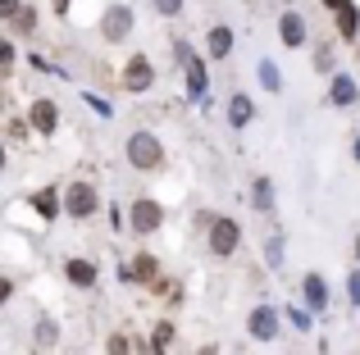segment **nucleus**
Returning a JSON list of instances; mask_svg holds the SVG:
<instances>
[{"label":"nucleus","instance_id":"obj_1","mask_svg":"<svg viewBox=\"0 0 360 355\" xmlns=\"http://www.w3.org/2000/svg\"><path fill=\"white\" fill-rule=\"evenodd\" d=\"M123 155H128V164H132L137 173H155L160 164H165V146H160V137L146 133V128H137V133L128 137Z\"/></svg>","mask_w":360,"mask_h":355},{"label":"nucleus","instance_id":"obj_2","mask_svg":"<svg viewBox=\"0 0 360 355\" xmlns=\"http://www.w3.org/2000/svg\"><path fill=\"white\" fill-rule=\"evenodd\" d=\"M174 55H178V69H183V78H187V96L201 100L205 91H210V78H205V60H201V55H196L187 41H178V46H174Z\"/></svg>","mask_w":360,"mask_h":355},{"label":"nucleus","instance_id":"obj_3","mask_svg":"<svg viewBox=\"0 0 360 355\" xmlns=\"http://www.w3.org/2000/svg\"><path fill=\"white\" fill-rule=\"evenodd\" d=\"M205 241H210V250L219 260L238 255V246H242V223L229 219V214H219V219H210V228H205Z\"/></svg>","mask_w":360,"mask_h":355},{"label":"nucleus","instance_id":"obj_4","mask_svg":"<svg viewBox=\"0 0 360 355\" xmlns=\"http://www.w3.org/2000/svg\"><path fill=\"white\" fill-rule=\"evenodd\" d=\"M96 210H101V192L91 182H69V187H64V214H73V219H91Z\"/></svg>","mask_w":360,"mask_h":355},{"label":"nucleus","instance_id":"obj_5","mask_svg":"<svg viewBox=\"0 0 360 355\" xmlns=\"http://www.w3.org/2000/svg\"><path fill=\"white\" fill-rule=\"evenodd\" d=\"M128 223L137 237H150V232H160V223H165V205L150 201V196H141V201L128 205Z\"/></svg>","mask_w":360,"mask_h":355},{"label":"nucleus","instance_id":"obj_6","mask_svg":"<svg viewBox=\"0 0 360 355\" xmlns=\"http://www.w3.org/2000/svg\"><path fill=\"white\" fill-rule=\"evenodd\" d=\"M101 36H105L110 46L128 41V36H132V9L128 5H110L105 14H101Z\"/></svg>","mask_w":360,"mask_h":355},{"label":"nucleus","instance_id":"obj_7","mask_svg":"<svg viewBox=\"0 0 360 355\" xmlns=\"http://www.w3.org/2000/svg\"><path fill=\"white\" fill-rule=\"evenodd\" d=\"M123 87L128 91H150L155 87V64H150L146 55H128V60H123Z\"/></svg>","mask_w":360,"mask_h":355},{"label":"nucleus","instance_id":"obj_8","mask_svg":"<svg viewBox=\"0 0 360 355\" xmlns=\"http://www.w3.org/2000/svg\"><path fill=\"white\" fill-rule=\"evenodd\" d=\"M278 310H274V305H255L251 314H246V333H251L255 342H274L278 337Z\"/></svg>","mask_w":360,"mask_h":355},{"label":"nucleus","instance_id":"obj_9","mask_svg":"<svg viewBox=\"0 0 360 355\" xmlns=\"http://www.w3.org/2000/svg\"><path fill=\"white\" fill-rule=\"evenodd\" d=\"M278 41L288 46V51H297V46H306V41H310L306 14H297V9H283V14H278Z\"/></svg>","mask_w":360,"mask_h":355},{"label":"nucleus","instance_id":"obj_10","mask_svg":"<svg viewBox=\"0 0 360 355\" xmlns=\"http://www.w3.org/2000/svg\"><path fill=\"white\" fill-rule=\"evenodd\" d=\"M27 123H32L37 137H55V128H60V109H55V100L37 96L32 105H27Z\"/></svg>","mask_w":360,"mask_h":355},{"label":"nucleus","instance_id":"obj_11","mask_svg":"<svg viewBox=\"0 0 360 355\" xmlns=\"http://www.w3.org/2000/svg\"><path fill=\"white\" fill-rule=\"evenodd\" d=\"M301 296H306V305H310L315 314H328V301H333V292H328L324 274H306V278H301Z\"/></svg>","mask_w":360,"mask_h":355},{"label":"nucleus","instance_id":"obj_12","mask_svg":"<svg viewBox=\"0 0 360 355\" xmlns=\"http://www.w3.org/2000/svg\"><path fill=\"white\" fill-rule=\"evenodd\" d=\"M64 278H69L73 287H78V292H91V287H96V264H91V260H82V255H69L64 260Z\"/></svg>","mask_w":360,"mask_h":355},{"label":"nucleus","instance_id":"obj_13","mask_svg":"<svg viewBox=\"0 0 360 355\" xmlns=\"http://www.w3.org/2000/svg\"><path fill=\"white\" fill-rule=\"evenodd\" d=\"M328 100H333L338 109H352L360 100V82L352 78V73H333V82H328Z\"/></svg>","mask_w":360,"mask_h":355},{"label":"nucleus","instance_id":"obj_14","mask_svg":"<svg viewBox=\"0 0 360 355\" xmlns=\"http://www.w3.org/2000/svg\"><path fill=\"white\" fill-rule=\"evenodd\" d=\"M333 23H338V36L342 41H360V5L356 0H342L333 9Z\"/></svg>","mask_w":360,"mask_h":355},{"label":"nucleus","instance_id":"obj_15","mask_svg":"<svg viewBox=\"0 0 360 355\" xmlns=\"http://www.w3.org/2000/svg\"><path fill=\"white\" fill-rule=\"evenodd\" d=\"M27 205L37 210V219H46V223H51L55 214L64 210V192H55V187H37V192L27 196Z\"/></svg>","mask_w":360,"mask_h":355},{"label":"nucleus","instance_id":"obj_16","mask_svg":"<svg viewBox=\"0 0 360 355\" xmlns=\"http://www.w3.org/2000/svg\"><path fill=\"white\" fill-rule=\"evenodd\" d=\"M205 51H210V60H229V55H233V27L214 23L210 32H205Z\"/></svg>","mask_w":360,"mask_h":355},{"label":"nucleus","instance_id":"obj_17","mask_svg":"<svg viewBox=\"0 0 360 355\" xmlns=\"http://www.w3.org/2000/svg\"><path fill=\"white\" fill-rule=\"evenodd\" d=\"M251 119H255V100L246 96V91H233V96H229V128H238V133H242Z\"/></svg>","mask_w":360,"mask_h":355},{"label":"nucleus","instance_id":"obj_18","mask_svg":"<svg viewBox=\"0 0 360 355\" xmlns=\"http://www.w3.org/2000/svg\"><path fill=\"white\" fill-rule=\"evenodd\" d=\"M32 342L41 351H55V342H60V323L51 319V314H37V323H32Z\"/></svg>","mask_w":360,"mask_h":355},{"label":"nucleus","instance_id":"obj_19","mask_svg":"<svg viewBox=\"0 0 360 355\" xmlns=\"http://www.w3.org/2000/svg\"><path fill=\"white\" fill-rule=\"evenodd\" d=\"M132 283H160V260L155 255H132Z\"/></svg>","mask_w":360,"mask_h":355},{"label":"nucleus","instance_id":"obj_20","mask_svg":"<svg viewBox=\"0 0 360 355\" xmlns=\"http://www.w3.org/2000/svg\"><path fill=\"white\" fill-rule=\"evenodd\" d=\"M251 205L260 214L274 210V182H269V178H255V182H251Z\"/></svg>","mask_w":360,"mask_h":355},{"label":"nucleus","instance_id":"obj_21","mask_svg":"<svg viewBox=\"0 0 360 355\" xmlns=\"http://www.w3.org/2000/svg\"><path fill=\"white\" fill-rule=\"evenodd\" d=\"M255 73H260V87L269 91V96H274V91H283V73H278V64H274V60H255Z\"/></svg>","mask_w":360,"mask_h":355},{"label":"nucleus","instance_id":"obj_22","mask_svg":"<svg viewBox=\"0 0 360 355\" xmlns=\"http://www.w3.org/2000/svg\"><path fill=\"white\" fill-rule=\"evenodd\" d=\"M32 27H37V9L32 5H23V9L9 14V36H23V32H32Z\"/></svg>","mask_w":360,"mask_h":355},{"label":"nucleus","instance_id":"obj_23","mask_svg":"<svg viewBox=\"0 0 360 355\" xmlns=\"http://www.w3.org/2000/svg\"><path fill=\"white\" fill-rule=\"evenodd\" d=\"M169 342H174V323L165 319V323H155V333H150V347H146V351H150V355H169Z\"/></svg>","mask_w":360,"mask_h":355},{"label":"nucleus","instance_id":"obj_24","mask_svg":"<svg viewBox=\"0 0 360 355\" xmlns=\"http://www.w3.org/2000/svg\"><path fill=\"white\" fill-rule=\"evenodd\" d=\"M264 264L269 269L283 264V232H269V237H264Z\"/></svg>","mask_w":360,"mask_h":355},{"label":"nucleus","instance_id":"obj_25","mask_svg":"<svg viewBox=\"0 0 360 355\" xmlns=\"http://www.w3.org/2000/svg\"><path fill=\"white\" fill-rule=\"evenodd\" d=\"M288 319H292V328H297V333H310V323H315V310H310V305H292Z\"/></svg>","mask_w":360,"mask_h":355},{"label":"nucleus","instance_id":"obj_26","mask_svg":"<svg viewBox=\"0 0 360 355\" xmlns=\"http://www.w3.org/2000/svg\"><path fill=\"white\" fill-rule=\"evenodd\" d=\"M315 73H333V46H315Z\"/></svg>","mask_w":360,"mask_h":355},{"label":"nucleus","instance_id":"obj_27","mask_svg":"<svg viewBox=\"0 0 360 355\" xmlns=\"http://www.w3.org/2000/svg\"><path fill=\"white\" fill-rule=\"evenodd\" d=\"M150 5H155V14H165V18L183 14V0H150Z\"/></svg>","mask_w":360,"mask_h":355},{"label":"nucleus","instance_id":"obj_28","mask_svg":"<svg viewBox=\"0 0 360 355\" xmlns=\"http://www.w3.org/2000/svg\"><path fill=\"white\" fill-rule=\"evenodd\" d=\"M105 355H128V337H123V333H110V342H105Z\"/></svg>","mask_w":360,"mask_h":355},{"label":"nucleus","instance_id":"obj_29","mask_svg":"<svg viewBox=\"0 0 360 355\" xmlns=\"http://www.w3.org/2000/svg\"><path fill=\"white\" fill-rule=\"evenodd\" d=\"M27 128H32V123H23V119H9V123H5L9 142H23V137H27Z\"/></svg>","mask_w":360,"mask_h":355},{"label":"nucleus","instance_id":"obj_30","mask_svg":"<svg viewBox=\"0 0 360 355\" xmlns=\"http://www.w3.org/2000/svg\"><path fill=\"white\" fill-rule=\"evenodd\" d=\"M347 296H352V305L360 310V269H356V274H347Z\"/></svg>","mask_w":360,"mask_h":355},{"label":"nucleus","instance_id":"obj_31","mask_svg":"<svg viewBox=\"0 0 360 355\" xmlns=\"http://www.w3.org/2000/svg\"><path fill=\"white\" fill-rule=\"evenodd\" d=\"M87 105H91V109H96V114H101V119H110V114H115V109H110V105H105V100H101V96H87Z\"/></svg>","mask_w":360,"mask_h":355},{"label":"nucleus","instance_id":"obj_32","mask_svg":"<svg viewBox=\"0 0 360 355\" xmlns=\"http://www.w3.org/2000/svg\"><path fill=\"white\" fill-rule=\"evenodd\" d=\"M14 9H23V0H0V18H9Z\"/></svg>","mask_w":360,"mask_h":355},{"label":"nucleus","instance_id":"obj_33","mask_svg":"<svg viewBox=\"0 0 360 355\" xmlns=\"http://www.w3.org/2000/svg\"><path fill=\"white\" fill-rule=\"evenodd\" d=\"M0 64H5V69L14 64V41H5V46H0Z\"/></svg>","mask_w":360,"mask_h":355},{"label":"nucleus","instance_id":"obj_34","mask_svg":"<svg viewBox=\"0 0 360 355\" xmlns=\"http://www.w3.org/2000/svg\"><path fill=\"white\" fill-rule=\"evenodd\" d=\"M69 5H73V0H51V9H55V14H69Z\"/></svg>","mask_w":360,"mask_h":355},{"label":"nucleus","instance_id":"obj_35","mask_svg":"<svg viewBox=\"0 0 360 355\" xmlns=\"http://www.w3.org/2000/svg\"><path fill=\"white\" fill-rule=\"evenodd\" d=\"M352 155H356V164H360V137H356V142H352Z\"/></svg>","mask_w":360,"mask_h":355},{"label":"nucleus","instance_id":"obj_36","mask_svg":"<svg viewBox=\"0 0 360 355\" xmlns=\"http://www.w3.org/2000/svg\"><path fill=\"white\" fill-rule=\"evenodd\" d=\"M319 5H324V9H338V5H342V0H319Z\"/></svg>","mask_w":360,"mask_h":355},{"label":"nucleus","instance_id":"obj_37","mask_svg":"<svg viewBox=\"0 0 360 355\" xmlns=\"http://www.w3.org/2000/svg\"><path fill=\"white\" fill-rule=\"evenodd\" d=\"M201 355H219V347H201Z\"/></svg>","mask_w":360,"mask_h":355},{"label":"nucleus","instance_id":"obj_38","mask_svg":"<svg viewBox=\"0 0 360 355\" xmlns=\"http://www.w3.org/2000/svg\"><path fill=\"white\" fill-rule=\"evenodd\" d=\"M356 264H360V237H356Z\"/></svg>","mask_w":360,"mask_h":355},{"label":"nucleus","instance_id":"obj_39","mask_svg":"<svg viewBox=\"0 0 360 355\" xmlns=\"http://www.w3.org/2000/svg\"><path fill=\"white\" fill-rule=\"evenodd\" d=\"M356 60H360V41H356Z\"/></svg>","mask_w":360,"mask_h":355}]
</instances>
